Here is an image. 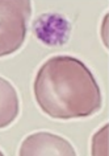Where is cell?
Returning <instances> with one entry per match:
<instances>
[{
    "instance_id": "obj_3",
    "label": "cell",
    "mask_w": 109,
    "mask_h": 156,
    "mask_svg": "<svg viewBox=\"0 0 109 156\" xmlns=\"http://www.w3.org/2000/svg\"><path fill=\"white\" fill-rule=\"evenodd\" d=\"M18 156H76V151L67 139L49 131H38L22 140Z\"/></svg>"
},
{
    "instance_id": "obj_4",
    "label": "cell",
    "mask_w": 109,
    "mask_h": 156,
    "mask_svg": "<svg viewBox=\"0 0 109 156\" xmlns=\"http://www.w3.org/2000/svg\"><path fill=\"white\" fill-rule=\"evenodd\" d=\"M20 112V99L9 81L0 77V128L12 124Z\"/></svg>"
},
{
    "instance_id": "obj_5",
    "label": "cell",
    "mask_w": 109,
    "mask_h": 156,
    "mask_svg": "<svg viewBox=\"0 0 109 156\" xmlns=\"http://www.w3.org/2000/svg\"><path fill=\"white\" fill-rule=\"evenodd\" d=\"M0 156H4V154H3V152H2V151H0Z\"/></svg>"
},
{
    "instance_id": "obj_2",
    "label": "cell",
    "mask_w": 109,
    "mask_h": 156,
    "mask_svg": "<svg viewBox=\"0 0 109 156\" xmlns=\"http://www.w3.org/2000/svg\"><path fill=\"white\" fill-rule=\"evenodd\" d=\"M30 13V2L0 0V57L17 52L22 46Z\"/></svg>"
},
{
    "instance_id": "obj_1",
    "label": "cell",
    "mask_w": 109,
    "mask_h": 156,
    "mask_svg": "<svg viewBox=\"0 0 109 156\" xmlns=\"http://www.w3.org/2000/svg\"><path fill=\"white\" fill-rule=\"evenodd\" d=\"M34 98L53 119L87 118L101 108L103 98L92 72L71 56L50 57L38 69Z\"/></svg>"
}]
</instances>
